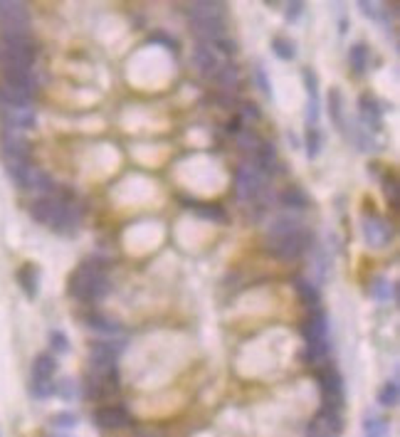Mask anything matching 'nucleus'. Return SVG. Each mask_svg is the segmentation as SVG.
<instances>
[{"mask_svg": "<svg viewBox=\"0 0 400 437\" xmlns=\"http://www.w3.org/2000/svg\"><path fill=\"white\" fill-rule=\"evenodd\" d=\"M282 203L289 205V208H306V205H309V198H306V193L302 190V188L292 186L282 193Z\"/></svg>", "mask_w": 400, "mask_h": 437, "instance_id": "nucleus-23", "label": "nucleus"}, {"mask_svg": "<svg viewBox=\"0 0 400 437\" xmlns=\"http://www.w3.org/2000/svg\"><path fill=\"white\" fill-rule=\"evenodd\" d=\"M215 77H218V82L223 87H237V80H240V74H237V67L235 64H220V69H218V74H215Z\"/></svg>", "mask_w": 400, "mask_h": 437, "instance_id": "nucleus-27", "label": "nucleus"}, {"mask_svg": "<svg viewBox=\"0 0 400 437\" xmlns=\"http://www.w3.org/2000/svg\"><path fill=\"white\" fill-rule=\"evenodd\" d=\"M368 57H371V52H368V45H363V42H356L349 50L351 67H354L356 74H363L368 69Z\"/></svg>", "mask_w": 400, "mask_h": 437, "instance_id": "nucleus-18", "label": "nucleus"}, {"mask_svg": "<svg viewBox=\"0 0 400 437\" xmlns=\"http://www.w3.org/2000/svg\"><path fill=\"white\" fill-rule=\"evenodd\" d=\"M92 366L96 373H109L116 366V348L112 344H92Z\"/></svg>", "mask_w": 400, "mask_h": 437, "instance_id": "nucleus-14", "label": "nucleus"}, {"mask_svg": "<svg viewBox=\"0 0 400 437\" xmlns=\"http://www.w3.org/2000/svg\"><path fill=\"white\" fill-rule=\"evenodd\" d=\"M257 80H259V89L265 91V97H272V89H270V84H267V74H265V69L262 67H257Z\"/></svg>", "mask_w": 400, "mask_h": 437, "instance_id": "nucleus-34", "label": "nucleus"}, {"mask_svg": "<svg viewBox=\"0 0 400 437\" xmlns=\"http://www.w3.org/2000/svg\"><path fill=\"white\" fill-rule=\"evenodd\" d=\"M30 215H33L40 225H47L52 227V230H60V233H62V230H69V227L77 222L79 213L74 211L69 200L45 195V198L35 200V203L30 205Z\"/></svg>", "mask_w": 400, "mask_h": 437, "instance_id": "nucleus-4", "label": "nucleus"}, {"mask_svg": "<svg viewBox=\"0 0 400 437\" xmlns=\"http://www.w3.org/2000/svg\"><path fill=\"white\" fill-rule=\"evenodd\" d=\"M341 408H331V405H324L314 418V430L322 432V435H338L341 427H344V420H341Z\"/></svg>", "mask_w": 400, "mask_h": 437, "instance_id": "nucleus-13", "label": "nucleus"}, {"mask_svg": "<svg viewBox=\"0 0 400 437\" xmlns=\"http://www.w3.org/2000/svg\"><path fill=\"white\" fill-rule=\"evenodd\" d=\"M272 50L277 52V57H282V60H292L297 55V47H294L292 40H284V37H275L272 42Z\"/></svg>", "mask_w": 400, "mask_h": 437, "instance_id": "nucleus-31", "label": "nucleus"}, {"mask_svg": "<svg viewBox=\"0 0 400 437\" xmlns=\"http://www.w3.org/2000/svg\"><path fill=\"white\" fill-rule=\"evenodd\" d=\"M262 188H265V178H262V173H259L257 168L240 166V168L235 170V190L243 203L257 200L259 193H262Z\"/></svg>", "mask_w": 400, "mask_h": 437, "instance_id": "nucleus-8", "label": "nucleus"}, {"mask_svg": "<svg viewBox=\"0 0 400 437\" xmlns=\"http://www.w3.org/2000/svg\"><path fill=\"white\" fill-rule=\"evenodd\" d=\"M267 247H270V252L277 260H299L306 250L304 227L299 225L297 220H292V217H277L270 225V242H267Z\"/></svg>", "mask_w": 400, "mask_h": 437, "instance_id": "nucleus-1", "label": "nucleus"}, {"mask_svg": "<svg viewBox=\"0 0 400 437\" xmlns=\"http://www.w3.org/2000/svg\"><path fill=\"white\" fill-rule=\"evenodd\" d=\"M316 383H319V391H322L324 405L341 408V403H344V378H341V373L333 371L331 366H324L316 373Z\"/></svg>", "mask_w": 400, "mask_h": 437, "instance_id": "nucleus-7", "label": "nucleus"}, {"mask_svg": "<svg viewBox=\"0 0 400 437\" xmlns=\"http://www.w3.org/2000/svg\"><path fill=\"white\" fill-rule=\"evenodd\" d=\"M0 28H3V35H25L28 8L23 3H0Z\"/></svg>", "mask_w": 400, "mask_h": 437, "instance_id": "nucleus-10", "label": "nucleus"}, {"mask_svg": "<svg viewBox=\"0 0 400 437\" xmlns=\"http://www.w3.org/2000/svg\"><path fill=\"white\" fill-rule=\"evenodd\" d=\"M87 324L92 326V329L102 331V334H121V324H116V321H112V319L107 316H89L87 319Z\"/></svg>", "mask_w": 400, "mask_h": 437, "instance_id": "nucleus-25", "label": "nucleus"}, {"mask_svg": "<svg viewBox=\"0 0 400 437\" xmlns=\"http://www.w3.org/2000/svg\"><path fill=\"white\" fill-rule=\"evenodd\" d=\"M107 274H104V267L99 262L89 260L82 262L72 274H69V284L67 289L74 299L79 301H96L99 296H104L107 292Z\"/></svg>", "mask_w": 400, "mask_h": 437, "instance_id": "nucleus-3", "label": "nucleus"}, {"mask_svg": "<svg viewBox=\"0 0 400 437\" xmlns=\"http://www.w3.org/2000/svg\"><path fill=\"white\" fill-rule=\"evenodd\" d=\"M94 420L104 430H121V427L131 425V415L121 405H104V408H99L94 413Z\"/></svg>", "mask_w": 400, "mask_h": 437, "instance_id": "nucleus-12", "label": "nucleus"}, {"mask_svg": "<svg viewBox=\"0 0 400 437\" xmlns=\"http://www.w3.org/2000/svg\"><path fill=\"white\" fill-rule=\"evenodd\" d=\"M302 336L309 348H329V321L322 309L309 314V319L302 324Z\"/></svg>", "mask_w": 400, "mask_h": 437, "instance_id": "nucleus-9", "label": "nucleus"}, {"mask_svg": "<svg viewBox=\"0 0 400 437\" xmlns=\"http://www.w3.org/2000/svg\"><path fill=\"white\" fill-rule=\"evenodd\" d=\"M20 284H23V289L28 296H35L37 294V269L35 267H23L20 269Z\"/></svg>", "mask_w": 400, "mask_h": 437, "instance_id": "nucleus-26", "label": "nucleus"}, {"mask_svg": "<svg viewBox=\"0 0 400 437\" xmlns=\"http://www.w3.org/2000/svg\"><path fill=\"white\" fill-rule=\"evenodd\" d=\"M361 116L366 124L371 126H381V119H383V109H381V104L376 102L373 97H363L361 99Z\"/></svg>", "mask_w": 400, "mask_h": 437, "instance_id": "nucleus-17", "label": "nucleus"}, {"mask_svg": "<svg viewBox=\"0 0 400 437\" xmlns=\"http://www.w3.org/2000/svg\"><path fill=\"white\" fill-rule=\"evenodd\" d=\"M398 398H400V388H398V381L393 378V381L383 383V388H381V393H378V403L390 408V405L398 403Z\"/></svg>", "mask_w": 400, "mask_h": 437, "instance_id": "nucleus-24", "label": "nucleus"}, {"mask_svg": "<svg viewBox=\"0 0 400 437\" xmlns=\"http://www.w3.org/2000/svg\"><path fill=\"white\" fill-rule=\"evenodd\" d=\"M322 151V134L316 131V126H306V154L309 159H316Z\"/></svg>", "mask_w": 400, "mask_h": 437, "instance_id": "nucleus-29", "label": "nucleus"}, {"mask_svg": "<svg viewBox=\"0 0 400 437\" xmlns=\"http://www.w3.org/2000/svg\"><path fill=\"white\" fill-rule=\"evenodd\" d=\"M257 163L262 166V168L265 170H272L277 166V151H275V146H272V143H259L257 146Z\"/></svg>", "mask_w": 400, "mask_h": 437, "instance_id": "nucleus-22", "label": "nucleus"}, {"mask_svg": "<svg viewBox=\"0 0 400 437\" xmlns=\"http://www.w3.org/2000/svg\"><path fill=\"white\" fill-rule=\"evenodd\" d=\"M329 109H331V119L338 129H344V119H341V91L331 89L329 91Z\"/></svg>", "mask_w": 400, "mask_h": 437, "instance_id": "nucleus-30", "label": "nucleus"}, {"mask_svg": "<svg viewBox=\"0 0 400 437\" xmlns=\"http://www.w3.org/2000/svg\"><path fill=\"white\" fill-rule=\"evenodd\" d=\"M55 425H60V427H74V425H77V415H69V413L57 415V418H55Z\"/></svg>", "mask_w": 400, "mask_h": 437, "instance_id": "nucleus-33", "label": "nucleus"}, {"mask_svg": "<svg viewBox=\"0 0 400 437\" xmlns=\"http://www.w3.org/2000/svg\"><path fill=\"white\" fill-rule=\"evenodd\" d=\"M50 346L55 348V351H67V339H64V334H60V331H55V334H50Z\"/></svg>", "mask_w": 400, "mask_h": 437, "instance_id": "nucleus-32", "label": "nucleus"}, {"mask_svg": "<svg viewBox=\"0 0 400 437\" xmlns=\"http://www.w3.org/2000/svg\"><path fill=\"white\" fill-rule=\"evenodd\" d=\"M191 23L195 35L203 40V45H215L225 35L223 8L218 3H195V6H191Z\"/></svg>", "mask_w": 400, "mask_h": 437, "instance_id": "nucleus-5", "label": "nucleus"}, {"mask_svg": "<svg viewBox=\"0 0 400 437\" xmlns=\"http://www.w3.org/2000/svg\"><path fill=\"white\" fill-rule=\"evenodd\" d=\"M294 287H297L299 296H302V301H304V304H311V307H316V304H319V292H316V287L309 282V279L297 277Z\"/></svg>", "mask_w": 400, "mask_h": 437, "instance_id": "nucleus-20", "label": "nucleus"}, {"mask_svg": "<svg viewBox=\"0 0 400 437\" xmlns=\"http://www.w3.org/2000/svg\"><path fill=\"white\" fill-rule=\"evenodd\" d=\"M195 67L200 69V74H205V77H210V74H218L220 69V60L218 55H215L213 50H210V45H200L195 47Z\"/></svg>", "mask_w": 400, "mask_h": 437, "instance_id": "nucleus-16", "label": "nucleus"}, {"mask_svg": "<svg viewBox=\"0 0 400 437\" xmlns=\"http://www.w3.org/2000/svg\"><path fill=\"white\" fill-rule=\"evenodd\" d=\"M363 427H366V437H388L390 435L388 422L381 420V418H368V420L363 422Z\"/></svg>", "mask_w": 400, "mask_h": 437, "instance_id": "nucleus-28", "label": "nucleus"}, {"mask_svg": "<svg viewBox=\"0 0 400 437\" xmlns=\"http://www.w3.org/2000/svg\"><path fill=\"white\" fill-rule=\"evenodd\" d=\"M299 12H302V3H294L292 8H287V17H289V20H297Z\"/></svg>", "mask_w": 400, "mask_h": 437, "instance_id": "nucleus-35", "label": "nucleus"}, {"mask_svg": "<svg viewBox=\"0 0 400 437\" xmlns=\"http://www.w3.org/2000/svg\"><path fill=\"white\" fill-rule=\"evenodd\" d=\"M309 437H331V435H322V432H314V435H309Z\"/></svg>", "mask_w": 400, "mask_h": 437, "instance_id": "nucleus-36", "label": "nucleus"}, {"mask_svg": "<svg viewBox=\"0 0 400 437\" xmlns=\"http://www.w3.org/2000/svg\"><path fill=\"white\" fill-rule=\"evenodd\" d=\"M3 109V119L10 129H33L35 126V114L30 107L25 109H8V107H0Z\"/></svg>", "mask_w": 400, "mask_h": 437, "instance_id": "nucleus-15", "label": "nucleus"}, {"mask_svg": "<svg viewBox=\"0 0 400 437\" xmlns=\"http://www.w3.org/2000/svg\"><path fill=\"white\" fill-rule=\"evenodd\" d=\"M186 205H191L198 215L210 217V220H215V222H225V211H223L220 205H215V203H195V200H186Z\"/></svg>", "mask_w": 400, "mask_h": 437, "instance_id": "nucleus-19", "label": "nucleus"}, {"mask_svg": "<svg viewBox=\"0 0 400 437\" xmlns=\"http://www.w3.org/2000/svg\"><path fill=\"white\" fill-rule=\"evenodd\" d=\"M371 294L376 296L378 301H388L398 294V289H395V284L388 282V279H376V282L371 284Z\"/></svg>", "mask_w": 400, "mask_h": 437, "instance_id": "nucleus-21", "label": "nucleus"}, {"mask_svg": "<svg viewBox=\"0 0 400 437\" xmlns=\"http://www.w3.org/2000/svg\"><path fill=\"white\" fill-rule=\"evenodd\" d=\"M361 233H363V238H366L368 247H376V250H383V247H388L390 240H393V230H390V225L383 220V217H378V215L363 217V220H361Z\"/></svg>", "mask_w": 400, "mask_h": 437, "instance_id": "nucleus-11", "label": "nucleus"}, {"mask_svg": "<svg viewBox=\"0 0 400 437\" xmlns=\"http://www.w3.org/2000/svg\"><path fill=\"white\" fill-rule=\"evenodd\" d=\"M55 371H57V361L52 353H40L37 358H35L33 364V383H30V388H33L35 398H40V400H45L47 395H50L52 391H55Z\"/></svg>", "mask_w": 400, "mask_h": 437, "instance_id": "nucleus-6", "label": "nucleus"}, {"mask_svg": "<svg viewBox=\"0 0 400 437\" xmlns=\"http://www.w3.org/2000/svg\"><path fill=\"white\" fill-rule=\"evenodd\" d=\"M37 45L25 35H0V74H25L33 72Z\"/></svg>", "mask_w": 400, "mask_h": 437, "instance_id": "nucleus-2", "label": "nucleus"}]
</instances>
